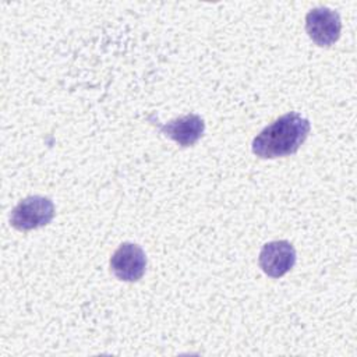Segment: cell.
Returning a JSON list of instances; mask_svg holds the SVG:
<instances>
[{"mask_svg": "<svg viewBox=\"0 0 357 357\" xmlns=\"http://www.w3.org/2000/svg\"><path fill=\"white\" fill-rule=\"evenodd\" d=\"M148 121L158 127L165 137L173 139L180 146H192L205 131V123L198 114H185L165 124H160L153 119V116H149Z\"/></svg>", "mask_w": 357, "mask_h": 357, "instance_id": "8992f818", "label": "cell"}, {"mask_svg": "<svg viewBox=\"0 0 357 357\" xmlns=\"http://www.w3.org/2000/svg\"><path fill=\"white\" fill-rule=\"evenodd\" d=\"M54 216V204L42 195H31L20 201L10 213V223L14 229L26 231L43 227Z\"/></svg>", "mask_w": 357, "mask_h": 357, "instance_id": "7a4b0ae2", "label": "cell"}, {"mask_svg": "<svg viewBox=\"0 0 357 357\" xmlns=\"http://www.w3.org/2000/svg\"><path fill=\"white\" fill-rule=\"evenodd\" d=\"M258 264L269 278H282L294 266L296 250L287 240L269 241L261 248Z\"/></svg>", "mask_w": 357, "mask_h": 357, "instance_id": "5b68a950", "label": "cell"}, {"mask_svg": "<svg viewBox=\"0 0 357 357\" xmlns=\"http://www.w3.org/2000/svg\"><path fill=\"white\" fill-rule=\"evenodd\" d=\"M311 130L310 121L296 112L286 113L266 126L254 139L252 152L262 159L293 155L304 144Z\"/></svg>", "mask_w": 357, "mask_h": 357, "instance_id": "6da1fadb", "label": "cell"}, {"mask_svg": "<svg viewBox=\"0 0 357 357\" xmlns=\"http://www.w3.org/2000/svg\"><path fill=\"white\" fill-rule=\"evenodd\" d=\"M110 269L119 280L137 282L145 273L146 255L139 245L123 243L110 258Z\"/></svg>", "mask_w": 357, "mask_h": 357, "instance_id": "277c9868", "label": "cell"}, {"mask_svg": "<svg viewBox=\"0 0 357 357\" xmlns=\"http://www.w3.org/2000/svg\"><path fill=\"white\" fill-rule=\"evenodd\" d=\"M305 31L315 45L328 47L339 39L342 21L336 11L328 7H317L305 15Z\"/></svg>", "mask_w": 357, "mask_h": 357, "instance_id": "3957f363", "label": "cell"}]
</instances>
